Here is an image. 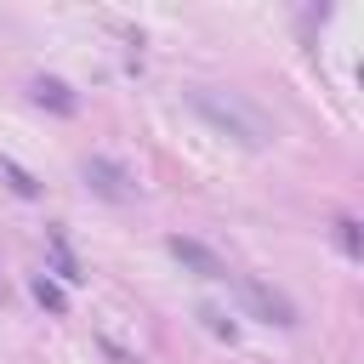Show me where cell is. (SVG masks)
I'll list each match as a JSON object with an SVG mask.
<instances>
[{
  "label": "cell",
  "instance_id": "cell-1",
  "mask_svg": "<svg viewBox=\"0 0 364 364\" xmlns=\"http://www.w3.org/2000/svg\"><path fill=\"white\" fill-rule=\"evenodd\" d=\"M188 102H193V114H199L205 125H216L222 136H233V142H245V148H267V136H273V125H267L245 97H233V91H193Z\"/></svg>",
  "mask_w": 364,
  "mask_h": 364
},
{
  "label": "cell",
  "instance_id": "cell-2",
  "mask_svg": "<svg viewBox=\"0 0 364 364\" xmlns=\"http://www.w3.org/2000/svg\"><path fill=\"white\" fill-rule=\"evenodd\" d=\"M233 284H239V296H245V307L256 313V318H267V324H296V301L284 296V290H273V284H262V279H250V273H233Z\"/></svg>",
  "mask_w": 364,
  "mask_h": 364
},
{
  "label": "cell",
  "instance_id": "cell-3",
  "mask_svg": "<svg viewBox=\"0 0 364 364\" xmlns=\"http://www.w3.org/2000/svg\"><path fill=\"white\" fill-rule=\"evenodd\" d=\"M85 188L102 193V199H131L136 193L131 176H125V165H114V159H85Z\"/></svg>",
  "mask_w": 364,
  "mask_h": 364
},
{
  "label": "cell",
  "instance_id": "cell-4",
  "mask_svg": "<svg viewBox=\"0 0 364 364\" xmlns=\"http://www.w3.org/2000/svg\"><path fill=\"white\" fill-rule=\"evenodd\" d=\"M171 256H176L182 267H193L199 279H233V273H228V262H222L216 250H205L199 239H182V233H176V239H171Z\"/></svg>",
  "mask_w": 364,
  "mask_h": 364
},
{
  "label": "cell",
  "instance_id": "cell-5",
  "mask_svg": "<svg viewBox=\"0 0 364 364\" xmlns=\"http://www.w3.org/2000/svg\"><path fill=\"white\" fill-rule=\"evenodd\" d=\"M34 102H40V108H57V114H74V108H80L63 80H34Z\"/></svg>",
  "mask_w": 364,
  "mask_h": 364
},
{
  "label": "cell",
  "instance_id": "cell-6",
  "mask_svg": "<svg viewBox=\"0 0 364 364\" xmlns=\"http://www.w3.org/2000/svg\"><path fill=\"white\" fill-rule=\"evenodd\" d=\"M0 176H6V182H11V193H23V199H34V193H40V182H34L17 159H6V154H0Z\"/></svg>",
  "mask_w": 364,
  "mask_h": 364
},
{
  "label": "cell",
  "instance_id": "cell-7",
  "mask_svg": "<svg viewBox=\"0 0 364 364\" xmlns=\"http://www.w3.org/2000/svg\"><path fill=\"white\" fill-rule=\"evenodd\" d=\"M34 301H40V307H51V313H63V307H68V301H63V284H51L46 273L34 279Z\"/></svg>",
  "mask_w": 364,
  "mask_h": 364
},
{
  "label": "cell",
  "instance_id": "cell-8",
  "mask_svg": "<svg viewBox=\"0 0 364 364\" xmlns=\"http://www.w3.org/2000/svg\"><path fill=\"white\" fill-rule=\"evenodd\" d=\"M199 318H205L216 336H228V341H233V318H228V313H216V307H199Z\"/></svg>",
  "mask_w": 364,
  "mask_h": 364
},
{
  "label": "cell",
  "instance_id": "cell-9",
  "mask_svg": "<svg viewBox=\"0 0 364 364\" xmlns=\"http://www.w3.org/2000/svg\"><path fill=\"white\" fill-rule=\"evenodd\" d=\"M336 228H341V250H347V256H358V222H353V216H341Z\"/></svg>",
  "mask_w": 364,
  "mask_h": 364
},
{
  "label": "cell",
  "instance_id": "cell-10",
  "mask_svg": "<svg viewBox=\"0 0 364 364\" xmlns=\"http://www.w3.org/2000/svg\"><path fill=\"white\" fill-rule=\"evenodd\" d=\"M0 296H6V284H0Z\"/></svg>",
  "mask_w": 364,
  "mask_h": 364
}]
</instances>
